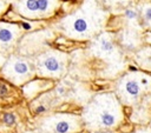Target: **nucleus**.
Wrapping results in <instances>:
<instances>
[{
  "label": "nucleus",
  "mask_w": 151,
  "mask_h": 133,
  "mask_svg": "<svg viewBox=\"0 0 151 133\" xmlns=\"http://www.w3.org/2000/svg\"><path fill=\"white\" fill-rule=\"evenodd\" d=\"M81 119L91 133L116 131L125 121L124 106L114 92L98 93L83 108Z\"/></svg>",
  "instance_id": "nucleus-1"
},
{
  "label": "nucleus",
  "mask_w": 151,
  "mask_h": 133,
  "mask_svg": "<svg viewBox=\"0 0 151 133\" xmlns=\"http://www.w3.org/2000/svg\"><path fill=\"white\" fill-rule=\"evenodd\" d=\"M107 13L94 1L85 0L73 13L63 18L58 24V31L73 40H90L104 27Z\"/></svg>",
  "instance_id": "nucleus-2"
},
{
  "label": "nucleus",
  "mask_w": 151,
  "mask_h": 133,
  "mask_svg": "<svg viewBox=\"0 0 151 133\" xmlns=\"http://www.w3.org/2000/svg\"><path fill=\"white\" fill-rule=\"evenodd\" d=\"M114 93L123 106H137L151 93V75L144 71L127 72L117 80Z\"/></svg>",
  "instance_id": "nucleus-3"
},
{
  "label": "nucleus",
  "mask_w": 151,
  "mask_h": 133,
  "mask_svg": "<svg viewBox=\"0 0 151 133\" xmlns=\"http://www.w3.org/2000/svg\"><path fill=\"white\" fill-rule=\"evenodd\" d=\"M68 55L58 49H48L34 58L35 74L42 79H60L67 69Z\"/></svg>",
  "instance_id": "nucleus-4"
},
{
  "label": "nucleus",
  "mask_w": 151,
  "mask_h": 133,
  "mask_svg": "<svg viewBox=\"0 0 151 133\" xmlns=\"http://www.w3.org/2000/svg\"><path fill=\"white\" fill-rule=\"evenodd\" d=\"M1 74L7 81L15 86L25 85L37 75L34 59L20 54H9L1 67Z\"/></svg>",
  "instance_id": "nucleus-5"
},
{
  "label": "nucleus",
  "mask_w": 151,
  "mask_h": 133,
  "mask_svg": "<svg viewBox=\"0 0 151 133\" xmlns=\"http://www.w3.org/2000/svg\"><path fill=\"white\" fill-rule=\"evenodd\" d=\"M11 4L13 9L22 18L41 20L55 13L59 0H11Z\"/></svg>",
  "instance_id": "nucleus-6"
},
{
  "label": "nucleus",
  "mask_w": 151,
  "mask_h": 133,
  "mask_svg": "<svg viewBox=\"0 0 151 133\" xmlns=\"http://www.w3.org/2000/svg\"><path fill=\"white\" fill-rule=\"evenodd\" d=\"M84 128L81 115L72 113H54L40 121L44 133H79Z\"/></svg>",
  "instance_id": "nucleus-7"
},
{
  "label": "nucleus",
  "mask_w": 151,
  "mask_h": 133,
  "mask_svg": "<svg viewBox=\"0 0 151 133\" xmlns=\"http://www.w3.org/2000/svg\"><path fill=\"white\" fill-rule=\"evenodd\" d=\"M22 35L21 27L17 24L0 21V53L11 54Z\"/></svg>",
  "instance_id": "nucleus-8"
},
{
  "label": "nucleus",
  "mask_w": 151,
  "mask_h": 133,
  "mask_svg": "<svg viewBox=\"0 0 151 133\" xmlns=\"http://www.w3.org/2000/svg\"><path fill=\"white\" fill-rule=\"evenodd\" d=\"M94 54L105 60H116L119 58V49L109 33L99 34L92 44Z\"/></svg>",
  "instance_id": "nucleus-9"
},
{
  "label": "nucleus",
  "mask_w": 151,
  "mask_h": 133,
  "mask_svg": "<svg viewBox=\"0 0 151 133\" xmlns=\"http://www.w3.org/2000/svg\"><path fill=\"white\" fill-rule=\"evenodd\" d=\"M52 86H53L52 80L40 78V79H37V80H31L27 84H25L24 87H22V92H24V95L27 99L32 100L37 95H39L40 93L51 88Z\"/></svg>",
  "instance_id": "nucleus-10"
},
{
  "label": "nucleus",
  "mask_w": 151,
  "mask_h": 133,
  "mask_svg": "<svg viewBox=\"0 0 151 133\" xmlns=\"http://www.w3.org/2000/svg\"><path fill=\"white\" fill-rule=\"evenodd\" d=\"M133 59L138 67H140L146 73H151V45H146L139 48L134 53Z\"/></svg>",
  "instance_id": "nucleus-11"
},
{
  "label": "nucleus",
  "mask_w": 151,
  "mask_h": 133,
  "mask_svg": "<svg viewBox=\"0 0 151 133\" xmlns=\"http://www.w3.org/2000/svg\"><path fill=\"white\" fill-rule=\"evenodd\" d=\"M139 15L143 25L151 31V2L146 1L139 6Z\"/></svg>",
  "instance_id": "nucleus-12"
},
{
  "label": "nucleus",
  "mask_w": 151,
  "mask_h": 133,
  "mask_svg": "<svg viewBox=\"0 0 151 133\" xmlns=\"http://www.w3.org/2000/svg\"><path fill=\"white\" fill-rule=\"evenodd\" d=\"M1 121H2V124H4L5 127L11 128V127H13L15 125L17 117H15L14 113H4L2 114V118H1Z\"/></svg>",
  "instance_id": "nucleus-13"
},
{
  "label": "nucleus",
  "mask_w": 151,
  "mask_h": 133,
  "mask_svg": "<svg viewBox=\"0 0 151 133\" xmlns=\"http://www.w3.org/2000/svg\"><path fill=\"white\" fill-rule=\"evenodd\" d=\"M124 16H125L126 20H129L131 22H136V21H138L140 19L139 12L137 9H134V8H127V9H125Z\"/></svg>",
  "instance_id": "nucleus-14"
},
{
  "label": "nucleus",
  "mask_w": 151,
  "mask_h": 133,
  "mask_svg": "<svg viewBox=\"0 0 151 133\" xmlns=\"http://www.w3.org/2000/svg\"><path fill=\"white\" fill-rule=\"evenodd\" d=\"M8 92H9V87H8V85L5 84V82H1V81H0V98L6 97V95L8 94Z\"/></svg>",
  "instance_id": "nucleus-15"
},
{
  "label": "nucleus",
  "mask_w": 151,
  "mask_h": 133,
  "mask_svg": "<svg viewBox=\"0 0 151 133\" xmlns=\"http://www.w3.org/2000/svg\"><path fill=\"white\" fill-rule=\"evenodd\" d=\"M126 133H151V127L150 126H144V127H139L136 128L131 132H126Z\"/></svg>",
  "instance_id": "nucleus-16"
},
{
  "label": "nucleus",
  "mask_w": 151,
  "mask_h": 133,
  "mask_svg": "<svg viewBox=\"0 0 151 133\" xmlns=\"http://www.w3.org/2000/svg\"><path fill=\"white\" fill-rule=\"evenodd\" d=\"M8 7V2L6 0H0V16L5 13V11L7 9Z\"/></svg>",
  "instance_id": "nucleus-17"
},
{
  "label": "nucleus",
  "mask_w": 151,
  "mask_h": 133,
  "mask_svg": "<svg viewBox=\"0 0 151 133\" xmlns=\"http://www.w3.org/2000/svg\"><path fill=\"white\" fill-rule=\"evenodd\" d=\"M6 60H7V58H5V56L2 55V53H0V66H1V67L4 66V64L6 62Z\"/></svg>",
  "instance_id": "nucleus-18"
},
{
  "label": "nucleus",
  "mask_w": 151,
  "mask_h": 133,
  "mask_svg": "<svg viewBox=\"0 0 151 133\" xmlns=\"http://www.w3.org/2000/svg\"><path fill=\"white\" fill-rule=\"evenodd\" d=\"M93 133H117L114 131H110V132H93Z\"/></svg>",
  "instance_id": "nucleus-19"
},
{
  "label": "nucleus",
  "mask_w": 151,
  "mask_h": 133,
  "mask_svg": "<svg viewBox=\"0 0 151 133\" xmlns=\"http://www.w3.org/2000/svg\"><path fill=\"white\" fill-rule=\"evenodd\" d=\"M149 126H150V127H151V120H150V124H149Z\"/></svg>",
  "instance_id": "nucleus-20"
},
{
  "label": "nucleus",
  "mask_w": 151,
  "mask_h": 133,
  "mask_svg": "<svg viewBox=\"0 0 151 133\" xmlns=\"http://www.w3.org/2000/svg\"><path fill=\"white\" fill-rule=\"evenodd\" d=\"M149 74H150V75H151V73H149Z\"/></svg>",
  "instance_id": "nucleus-21"
}]
</instances>
